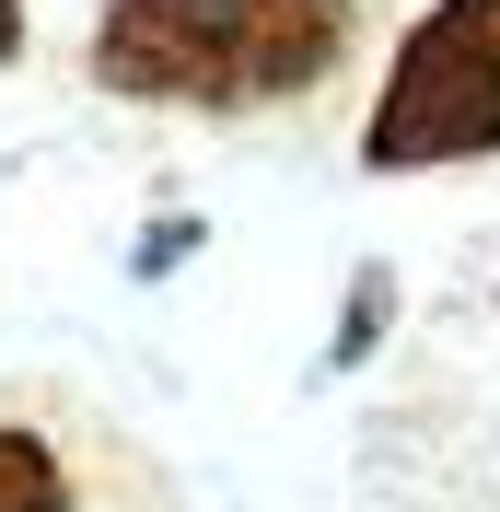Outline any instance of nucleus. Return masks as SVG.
I'll return each instance as SVG.
<instances>
[{"instance_id": "nucleus-4", "label": "nucleus", "mask_w": 500, "mask_h": 512, "mask_svg": "<svg viewBox=\"0 0 500 512\" xmlns=\"http://www.w3.org/2000/svg\"><path fill=\"white\" fill-rule=\"evenodd\" d=\"M0 59H12V0H0Z\"/></svg>"}, {"instance_id": "nucleus-1", "label": "nucleus", "mask_w": 500, "mask_h": 512, "mask_svg": "<svg viewBox=\"0 0 500 512\" xmlns=\"http://www.w3.org/2000/svg\"><path fill=\"white\" fill-rule=\"evenodd\" d=\"M349 47V0H105L94 82L128 105H280Z\"/></svg>"}, {"instance_id": "nucleus-3", "label": "nucleus", "mask_w": 500, "mask_h": 512, "mask_svg": "<svg viewBox=\"0 0 500 512\" xmlns=\"http://www.w3.org/2000/svg\"><path fill=\"white\" fill-rule=\"evenodd\" d=\"M0 512H82L70 478H59V454L35 431H12V419H0Z\"/></svg>"}, {"instance_id": "nucleus-2", "label": "nucleus", "mask_w": 500, "mask_h": 512, "mask_svg": "<svg viewBox=\"0 0 500 512\" xmlns=\"http://www.w3.org/2000/svg\"><path fill=\"white\" fill-rule=\"evenodd\" d=\"M477 152H500V0H431L361 117V163L431 175V163H477Z\"/></svg>"}]
</instances>
